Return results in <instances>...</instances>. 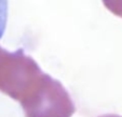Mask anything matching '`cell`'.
Returning <instances> with one entry per match:
<instances>
[{"label": "cell", "mask_w": 122, "mask_h": 117, "mask_svg": "<svg viewBox=\"0 0 122 117\" xmlns=\"http://www.w3.org/2000/svg\"><path fill=\"white\" fill-rule=\"evenodd\" d=\"M9 53H10V52H8L6 49H4L3 47L0 46V68H1V66H2V64H3L4 59L6 58V56L9 55Z\"/></svg>", "instance_id": "277c9868"}, {"label": "cell", "mask_w": 122, "mask_h": 117, "mask_svg": "<svg viewBox=\"0 0 122 117\" xmlns=\"http://www.w3.org/2000/svg\"><path fill=\"white\" fill-rule=\"evenodd\" d=\"M8 21V2L0 0V39L3 36Z\"/></svg>", "instance_id": "3957f363"}, {"label": "cell", "mask_w": 122, "mask_h": 117, "mask_svg": "<svg viewBox=\"0 0 122 117\" xmlns=\"http://www.w3.org/2000/svg\"><path fill=\"white\" fill-rule=\"evenodd\" d=\"M99 117H122V116L117 115V114H105V115H101Z\"/></svg>", "instance_id": "5b68a950"}, {"label": "cell", "mask_w": 122, "mask_h": 117, "mask_svg": "<svg viewBox=\"0 0 122 117\" xmlns=\"http://www.w3.org/2000/svg\"><path fill=\"white\" fill-rule=\"evenodd\" d=\"M20 105L25 117H72L75 113V105L64 86L46 73Z\"/></svg>", "instance_id": "6da1fadb"}, {"label": "cell", "mask_w": 122, "mask_h": 117, "mask_svg": "<svg viewBox=\"0 0 122 117\" xmlns=\"http://www.w3.org/2000/svg\"><path fill=\"white\" fill-rule=\"evenodd\" d=\"M39 64L23 49L9 53L0 69V91L20 102L43 76Z\"/></svg>", "instance_id": "7a4b0ae2"}]
</instances>
